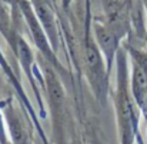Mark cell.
Here are the masks:
<instances>
[{"label":"cell","mask_w":147,"mask_h":144,"mask_svg":"<svg viewBox=\"0 0 147 144\" xmlns=\"http://www.w3.org/2000/svg\"><path fill=\"white\" fill-rule=\"evenodd\" d=\"M6 117L10 126V131H11V137L14 144H29V139L24 130V126L20 120V117L16 114V111H13L11 107L6 108Z\"/></svg>","instance_id":"6"},{"label":"cell","mask_w":147,"mask_h":144,"mask_svg":"<svg viewBox=\"0 0 147 144\" xmlns=\"http://www.w3.org/2000/svg\"><path fill=\"white\" fill-rule=\"evenodd\" d=\"M134 57V69H133V94L137 104L143 108L147 116V57L137 56L136 51Z\"/></svg>","instance_id":"3"},{"label":"cell","mask_w":147,"mask_h":144,"mask_svg":"<svg viewBox=\"0 0 147 144\" xmlns=\"http://www.w3.org/2000/svg\"><path fill=\"white\" fill-rule=\"evenodd\" d=\"M70 1H71V0H63V6H64V7H67Z\"/></svg>","instance_id":"7"},{"label":"cell","mask_w":147,"mask_h":144,"mask_svg":"<svg viewBox=\"0 0 147 144\" xmlns=\"http://www.w3.org/2000/svg\"><path fill=\"white\" fill-rule=\"evenodd\" d=\"M84 66L87 76L90 79V83L94 89V94L98 100L103 101L106 97V89H107V79H106V71H104V64L100 56V51L93 42L86 43L84 47Z\"/></svg>","instance_id":"2"},{"label":"cell","mask_w":147,"mask_h":144,"mask_svg":"<svg viewBox=\"0 0 147 144\" xmlns=\"http://www.w3.org/2000/svg\"><path fill=\"white\" fill-rule=\"evenodd\" d=\"M94 29H96V36H97L98 44L107 56V71H109L110 67H111L113 54L116 53V48H117V36L111 29L101 27L98 24H96Z\"/></svg>","instance_id":"5"},{"label":"cell","mask_w":147,"mask_h":144,"mask_svg":"<svg viewBox=\"0 0 147 144\" xmlns=\"http://www.w3.org/2000/svg\"><path fill=\"white\" fill-rule=\"evenodd\" d=\"M33 1V10L40 20V24L43 26L45 32L47 33V39L50 40L53 48H57V37H56V26H54V14L50 7L47 0H32Z\"/></svg>","instance_id":"4"},{"label":"cell","mask_w":147,"mask_h":144,"mask_svg":"<svg viewBox=\"0 0 147 144\" xmlns=\"http://www.w3.org/2000/svg\"><path fill=\"white\" fill-rule=\"evenodd\" d=\"M119 74H120V77H119V92H117V114H119V127H120V134H121V144H131L136 134H137V118H136L130 97L126 90L123 57H120Z\"/></svg>","instance_id":"1"}]
</instances>
